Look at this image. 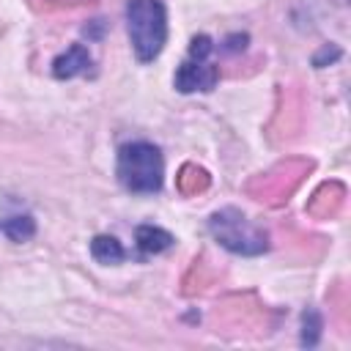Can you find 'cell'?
I'll list each match as a JSON object with an SVG mask.
<instances>
[{
	"mask_svg": "<svg viewBox=\"0 0 351 351\" xmlns=\"http://www.w3.org/2000/svg\"><path fill=\"white\" fill-rule=\"evenodd\" d=\"M346 203V184L343 181H324L307 200V214L313 219H335Z\"/></svg>",
	"mask_w": 351,
	"mask_h": 351,
	"instance_id": "9",
	"label": "cell"
},
{
	"mask_svg": "<svg viewBox=\"0 0 351 351\" xmlns=\"http://www.w3.org/2000/svg\"><path fill=\"white\" fill-rule=\"evenodd\" d=\"M90 69V55H88V49L82 47V44H71L63 55H58L55 58V63H52V74L58 77V80H71V77H77V74H85Z\"/></svg>",
	"mask_w": 351,
	"mask_h": 351,
	"instance_id": "10",
	"label": "cell"
},
{
	"mask_svg": "<svg viewBox=\"0 0 351 351\" xmlns=\"http://www.w3.org/2000/svg\"><path fill=\"white\" fill-rule=\"evenodd\" d=\"M129 38L143 63L154 60L167 41V11L159 0H129Z\"/></svg>",
	"mask_w": 351,
	"mask_h": 351,
	"instance_id": "3",
	"label": "cell"
},
{
	"mask_svg": "<svg viewBox=\"0 0 351 351\" xmlns=\"http://www.w3.org/2000/svg\"><path fill=\"white\" fill-rule=\"evenodd\" d=\"M208 230L211 236L230 252L236 255H261L269 250V236L263 228H258L255 222H250L239 208L228 206L211 214L208 219Z\"/></svg>",
	"mask_w": 351,
	"mask_h": 351,
	"instance_id": "5",
	"label": "cell"
},
{
	"mask_svg": "<svg viewBox=\"0 0 351 351\" xmlns=\"http://www.w3.org/2000/svg\"><path fill=\"white\" fill-rule=\"evenodd\" d=\"M90 255L99 263H118V261H123V247L112 236H96L90 241Z\"/></svg>",
	"mask_w": 351,
	"mask_h": 351,
	"instance_id": "13",
	"label": "cell"
},
{
	"mask_svg": "<svg viewBox=\"0 0 351 351\" xmlns=\"http://www.w3.org/2000/svg\"><path fill=\"white\" fill-rule=\"evenodd\" d=\"M165 159L154 143L137 140L118 151V178L129 192H159Z\"/></svg>",
	"mask_w": 351,
	"mask_h": 351,
	"instance_id": "4",
	"label": "cell"
},
{
	"mask_svg": "<svg viewBox=\"0 0 351 351\" xmlns=\"http://www.w3.org/2000/svg\"><path fill=\"white\" fill-rule=\"evenodd\" d=\"M214 44L206 33L195 36L192 38V47H189V58L178 66L176 71V88L181 93H192V90H211L219 80V69L214 63H208V55H211Z\"/></svg>",
	"mask_w": 351,
	"mask_h": 351,
	"instance_id": "7",
	"label": "cell"
},
{
	"mask_svg": "<svg viewBox=\"0 0 351 351\" xmlns=\"http://www.w3.org/2000/svg\"><path fill=\"white\" fill-rule=\"evenodd\" d=\"M208 324L217 335L222 337H266L277 329L280 324V313L271 310L269 304H263L258 299V293L252 291H241V293H228L217 302V307L208 315Z\"/></svg>",
	"mask_w": 351,
	"mask_h": 351,
	"instance_id": "1",
	"label": "cell"
},
{
	"mask_svg": "<svg viewBox=\"0 0 351 351\" xmlns=\"http://www.w3.org/2000/svg\"><path fill=\"white\" fill-rule=\"evenodd\" d=\"M208 184H211L208 170L200 167V165H195V162L181 165V170H178V176H176V189H178L184 197H197V195H203V192L208 189Z\"/></svg>",
	"mask_w": 351,
	"mask_h": 351,
	"instance_id": "11",
	"label": "cell"
},
{
	"mask_svg": "<svg viewBox=\"0 0 351 351\" xmlns=\"http://www.w3.org/2000/svg\"><path fill=\"white\" fill-rule=\"evenodd\" d=\"M0 230H5L14 241H25L33 236V219L30 217H11V219H3L0 222Z\"/></svg>",
	"mask_w": 351,
	"mask_h": 351,
	"instance_id": "15",
	"label": "cell"
},
{
	"mask_svg": "<svg viewBox=\"0 0 351 351\" xmlns=\"http://www.w3.org/2000/svg\"><path fill=\"white\" fill-rule=\"evenodd\" d=\"M304 121H307V93L302 90V85H296V82L280 85L274 115L266 123L269 143H274V145L291 143L304 129Z\"/></svg>",
	"mask_w": 351,
	"mask_h": 351,
	"instance_id": "6",
	"label": "cell"
},
{
	"mask_svg": "<svg viewBox=\"0 0 351 351\" xmlns=\"http://www.w3.org/2000/svg\"><path fill=\"white\" fill-rule=\"evenodd\" d=\"M313 159H304V156H285L280 159L277 165H271L269 170L252 176L247 184H244V192L247 197H252L255 203H263V206H285L291 200V195L302 186V181L313 173Z\"/></svg>",
	"mask_w": 351,
	"mask_h": 351,
	"instance_id": "2",
	"label": "cell"
},
{
	"mask_svg": "<svg viewBox=\"0 0 351 351\" xmlns=\"http://www.w3.org/2000/svg\"><path fill=\"white\" fill-rule=\"evenodd\" d=\"M134 239H137L143 252H165L173 247V236L162 228H154V225H140L134 230Z\"/></svg>",
	"mask_w": 351,
	"mask_h": 351,
	"instance_id": "12",
	"label": "cell"
},
{
	"mask_svg": "<svg viewBox=\"0 0 351 351\" xmlns=\"http://www.w3.org/2000/svg\"><path fill=\"white\" fill-rule=\"evenodd\" d=\"M318 335H321V315L315 310L304 313V329H302V343L304 346H315L318 343Z\"/></svg>",
	"mask_w": 351,
	"mask_h": 351,
	"instance_id": "16",
	"label": "cell"
},
{
	"mask_svg": "<svg viewBox=\"0 0 351 351\" xmlns=\"http://www.w3.org/2000/svg\"><path fill=\"white\" fill-rule=\"evenodd\" d=\"M36 11L41 14H55V11H74V8H85L93 5L96 0H27Z\"/></svg>",
	"mask_w": 351,
	"mask_h": 351,
	"instance_id": "14",
	"label": "cell"
},
{
	"mask_svg": "<svg viewBox=\"0 0 351 351\" xmlns=\"http://www.w3.org/2000/svg\"><path fill=\"white\" fill-rule=\"evenodd\" d=\"M222 277H225V271L219 269V263H214V261L208 258V252H197L195 261L189 263L184 280H181V293H184V296H203V293H208Z\"/></svg>",
	"mask_w": 351,
	"mask_h": 351,
	"instance_id": "8",
	"label": "cell"
}]
</instances>
